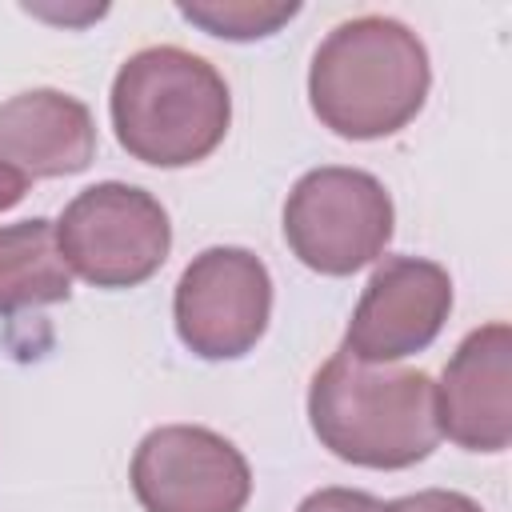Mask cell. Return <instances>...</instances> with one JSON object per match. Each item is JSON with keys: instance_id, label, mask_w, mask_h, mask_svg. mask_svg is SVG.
Masks as SVG:
<instances>
[{"instance_id": "30bf717a", "label": "cell", "mask_w": 512, "mask_h": 512, "mask_svg": "<svg viewBox=\"0 0 512 512\" xmlns=\"http://www.w3.org/2000/svg\"><path fill=\"white\" fill-rule=\"evenodd\" d=\"M96 156V124L84 100L32 88L0 104V164L28 180L76 176Z\"/></svg>"}, {"instance_id": "5b68a950", "label": "cell", "mask_w": 512, "mask_h": 512, "mask_svg": "<svg viewBox=\"0 0 512 512\" xmlns=\"http://www.w3.org/2000/svg\"><path fill=\"white\" fill-rule=\"evenodd\" d=\"M56 248L80 280L96 288H136L168 260L172 224L152 192L104 180L64 204Z\"/></svg>"}, {"instance_id": "9a60e30c", "label": "cell", "mask_w": 512, "mask_h": 512, "mask_svg": "<svg viewBox=\"0 0 512 512\" xmlns=\"http://www.w3.org/2000/svg\"><path fill=\"white\" fill-rule=\"evenodd\" d=\"M24 192H28V176H20L16 168L0 164V212H4V208H12V204H20V200H24Z\"/></svg>"}, {"instance_id": "52a82bcc", "label": "cell", "mask_w": 512, "mask_h": 512, "mask_svg": "<svg viewBox=\"0 0 512 512\" xmlns=\"http://www.w3.org/2000/svg\"><path fill=\"white\" fill-rule=\"evenodd\" d=\"M128 476L144 512H244L252 496L244 452L200 424L152 428Z\"/></svg>"}, {"instance_id": "4fadbf2b", "label": "cell", "mask_w": 512, "mask_h": 512, "mask_svg": "<svg viewBox=\"0 0 512 512\" xmlns=\"http://www.w3.org/2000/svg\"><path fill=\"white\" fill-rule=\"evenodd\" d=\"M380 512H484V508L472 496H464V492L424 488V492H412V496H400V500L380 504Z\"/></svg>"}, {"instance_id": "277c9868", "label": "cell", "mask_w": 512, "mask_h": 512, "mask_svg": "<svg viewBox=\"0 0 512 512\" xmlns=\"http://www.w3.org/2000/svg\"><path fill=\"white\" fill-rule=\"evenodd\" d=\"M392 224V196L364 168H312L284 200V240L292 256L320 276H352L372 264L388 248Z\"/></svg>"}, {"instance_id": "8992f818", "label": "cell", "mask_w": 512, "mask_h": 512, "mask_svg": "<svg viewBox=\"0 0 512 512\" xmlns=\"http://www.w3.org/2000/svg\"><path fill=\"white\" fill-rule=\"evenodd\" d=\"M176 336L200 360H236L256 348L272 316V276L248 248H204L176 280Z\"/></svg>"}, {"instance_id": "5bb4252c", "label": "cell", "mask_w": 512, "mask_h": 512, "mask_svg": "<svg viewBox=\"0 0 512 512\" xmlns=\"http://www.w3.org/2000/svg\"><path fill=\"white\" fill-rule=\"evenodd\" d=\"M296 512H380V500L360 488H316L300 500Z\"/></svg>"}, {"instance_id": "3957f363", "label": "cell", "mask_w": 512, "mask_h": 512, "mask_svg": "<svg viewBox=\"0 0 512 512\" xmlns=\"http://www.w3.org/2000/svg\"><path fill=\"white\" fill-rule=\"evenodd\" d=\"M108 112L116 140L132 160L152 168H188L224 144L232 96L204 56L156 44L120 64Z\"/></svg>"}, {"instance_id": "7c38bea8", "label": "cell", "mask_w": 512, "mask_h": 512, "mask_svg": "<svg viewBox=\"0 0 512 512\" xmlns=\"http://www.w3.org/2000/svg\"><path fill=\"white\" fill-rule=\"evenodd\" d=\"M300 4H264V0H192L180 4V16L220 40H260L288 24Z\"/></svg>"}, {"instance_id": "7a4b0ae2", "label": "cell", "mask_w": 512, "mask_h": 512, "mask_svg": "<svg viewBox=\"0 0 512 512\" xmlns=\"http://www.w3.org/2000/svg\"><path fill=\"white\" fill-rule=\"evenodd\" d=\"M308 420L336 460L380 472L412 468L440 444L432 376L420 368L360 364L344 348L316 368Z\"/></svg>"}, {"instance_id": "6da1fadb", "label": "cell", "mask_w": 512, "mask_h": 512, "mask_svg": "<svg viewBox=\"0 0 512 512\" xmlns=\"http://www.w3.org/2000/svg\"><path fill=\"white\" fill-rule=\"evenodd\" d=\"M432 64L420 36L392 16L336 24L308 68V104L344 140H380L416 120L428 100Z\"/></svg>"}, {"instance_id": "8fae6325", "label": "cell", "mask_w": 512, "mask_h": 512, "mask_svg": "<svg viewBox=\"0 0 512 512\" xmlns=\"http://www.w3.org/2000/svg\"><path fill=\"white\" fill-rule=\"evenodd\" d=\"M72 296V268L56 248V224L44 216L0 224V316Z\"/></svg>"}, {"instance_id": "ba28073f", "label": "cell", "mask_w": 512, "mask_h": 512, "mask_svg": "<svg viewBox=\"0 0 512 512\" xmlns=\"http://www.w3.org/2000/svg\"><path fill=\"white\" fill-rule=\"evenodd\" d=\"M452 312V276L424 256H388L364 284L344 352L360 364H396L424 352Z\"/></svg>"}, {"instance_id": "9c48e42d", "label": "cell", "mask_w": 512, "mask_h": 512, "mask_svg": "<svg viewBox=\"0 0 512 512\" xmlns=\"http://www.w3.org/2000/svg\"><path fill=\"white\" fill-rule=\"evenodd\" d=\"M436 428L464 452L512 444V328L492 320L460 340L436 384Z\"/></svg>"}]
</instances>
